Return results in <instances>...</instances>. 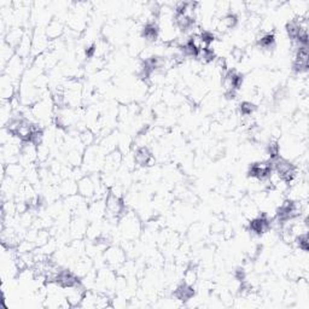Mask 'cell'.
I'll return each instance as SVG.
<instances>
[{"mask_svg": "<svg viewBox=\"0 0 309 309\" xmlns=\"http://www.w3.org/2000/svg\"><path fill=\"white\" fill-rule=\"evenodd\" d=\"M54 106L53 100L43 97L34 105H32L30 113H32V116H34V119L37 120V122L39 124L50 123L54 115Z\"/></svg>", "mask_w": 309, "mask_h": 309, "instance_id": "6da1fadb", "label": "cell"}, {"mask_svg": "<svg viewBox=\"0 0 309 309\" xmlns=\"http://www.w3.org/2000/svg\"><path fill=\"white\" fill-rule=\"evenodd\" d=\"M141 225L139 219L132 213H126L120 220V232L126 241H134L139 237Z\"/></svg>", "mask_w": 309, "mask_h": 309, "instance_id": "7a4b0ae2", "label": "cell"}, {"mask_svg": "<svg viewBox=\"0 0 309 309\" xmlns=\"http://www.w3.org/2000/svg\"><path fill=\"white\" fill-rule=\"evenodd\" d=\"M126 251L120 246L111 245L104 251V261L109 268L114 270H119L126 263Z\"/></svg>", "mask_w": 309, "mask_h": 309, "instance_id": "3957f363", "label": "cell"}, {"mask_svg": "<svg viewBox=\"0 0 309 309\" xmlns=\"http://www.w3.org/2000/svg\"><path fill=\"white\" fill-rule=\"evenodd\" d=\"M63 291L69 305H70L71 308H74V307H80V304H81V302L83 300V297H85L86 291L87 290H86V287L83 286V284L80 282L72 286L65 287V289H63Z\"/></svg>", "mask_w": 309, "mask_h": 309, "instance_id": "277c9868", "label": "cell"}, {"mask_svg": "<svg viewBox=\"0 0 309 309\" xmlns=\"http://www.w3.org/2000/svg\"><path fill=\"white\" fill-rule=\"evenodd\" d=\"M97 190V183L92 176L83 175L78 180V194L85 199L95 198Z\"/></svg>", "mask_w": 309, "mask_h": 309, "instance_id": "5b68a950", "label": "cell"}, {"mask_svg": "<svg viewBox=\"0 0 309 309\" xmlns=\"http://www.w3.org/2000/svg\"><path fill=\"white\" fill-rule=\"evenodd\" d=\"M133 159L135 165L139 167H151L156 162L154 154L147 147H139L134 152Z\"/></svg>", "mask_w": 309, "mask_h": 309, "instance_id": "8992f818", "label": "cell"}, {"mask_svg": "<svg viewBox=\"0 0 309 309\" xmlns=\"http://www.w3.org/2000/svg\"><path fill=\"white\" fill-rule=\"evenodd\" d=\"M122 161H123V154L119 150V149H117V150L111 151L105 156L103 167L107 173H114L120 168Z\"/></svg>", "mask_w": 309, "mask_h": 309, "instance_id": "52a82bcc", "label": "cell"}, {"mask_svg": "<svg viewBox=\"0 0 309 309\" xmlns=\"http://www.w3.org/2000/svg\"><path fill=\"white\" fill-rule=\"evenodd\" d=\"M64 30H65V27H64V24L62 23V21L53 19L47 23L46 29H45V33H46L47 38L51 41H56V40L61 39V37L64 34Z\"/></svg>", "mask_w": 309, "mask_h": 309, "instance_id": "ba28073f", "label": "cell"}, {"mask_svg": "<svg viewBox=\"0 0 309 309\" xmlns=\"http://www.w3.org/2000/svg\"><path fill=\"white\" fill-rule=\"evenodd\" d=\"M32 44H33V34H29L28 32L24 33V35L19 44V46L16 47V54L22 60H26L29 54H32Z\"/></svg>", "mask_w": 309, "mask_h": 309, "instance_id": "9c48e42d", "label": "cell"}, {"mask_svg": "<svg viewBox=\"0 0 309 309\" xmlns=\"http://www.w3.org/2000/svg\"><path fill=\"white\" fill-rule=\"evenodd\" d=\"M56 283L60 284L63 289H65V287L72 286L75 285V284L80 283V280H79V277L76 276L74 272H71V270H68V269H62Z\"/></svg>", "mask_w": 309, "mask_h": 309, "instance_id": "30bf717a", "label": "cell"}, {"mask_svg": "<svg viewBox=\"0 0 309 309\" xmlns=\"http://www.w3.org/2000/svg\"><path fill=\"white\" fill-rule=\"evenodd\" d=\"M24 33L26 32H23L22 28H11V29H9L8 32H6L4 41L16 50V47L19 46L21 40H22Z\"/></svg>", "mask_w": 309, "mask_h": 309, "instance_id": "8fae6325", "label": "cell"}, {"mask_svg": "<svg viewBox=\"0 0 309 309\" xmlns=\"http://www.w3.org/2000/svg\"><path fill=\"white\" fill-rule=\"evenodd\" d=\"M194 296V287L186 285V284H180L175 290V297L180 301H189Z\"/></svg>", "mask_w": 309, "mask_h": 309, "instance_id": "7c38bea8", "label": "cell"}, {"mask_svg": "<svg viewBox=\"0 0 309 309\" xmlns=\"http://www.w3.org/2000/svg\"><path fill=\"white\" fill-rule=\"evenodd\" d=\"M60 193H62L65 197H70V196H74V194H78V183L75 184L70 179H64V181L61 184Z\"/></svg>", "mask_w": 309, "mask_h": 309, "instance_id": "4fadbf2b", "label": "cell"}, {"mask_svg": "<svg viewBox=\"0 0 309 309\" xmlns=\"http://www.w3.org/2000/svg\"><path fill=\"white\" fill-rule=\"evenodd\" d=\"M184 284H186V285L190 286H194L196 285L197 280H198V272H197V269L194 268V267H189L185 272H184Z\"/></svg>", "mask_w": 309, "mask_h": 309, "instance_id": "5bb4252c", "label": "cell"}, {"mask_svg": "<svg viewBox=\"0 0 309 309\" xmlns=\"http://www.w3.org/2000/svg\"><path fill=\"white\" fill-rule=\"evenodd\" d=\"M79 138H80V141H81L83 147H86V148L92 147L96 141V135L91 130H83L82 132H80Z\"/></svg>", "mask_w": 309, "mask_h": 309, "instance_id": "9a60e30c", "label": "cell"}]
</instances>
